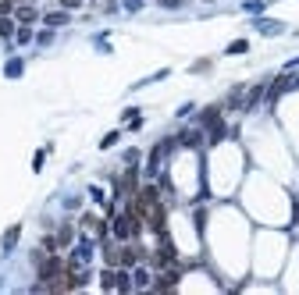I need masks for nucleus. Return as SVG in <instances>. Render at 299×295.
I'll use <instances>...</instances> for the list:
<instances>
[{
	"mask_svg": "<svg viewBox=\"0 0 299 295\" xmlns=\"http://www.w3.org/2000/svg\"><path fill=\"white\" fill-rule=\"evenodd\" d=\"M139 231H142V221L139 217H132L128 210L114 221V235H118V242H128V238H139Z\"/></svg>",
	"mask_w": 299,
	"mask_h": 295,
	"instance_id": "1",
	"label": "nucleus"
},
{
	"mask_svg": "<svg viewBox=\"0 0 299 295\" xmlns=\"http://www.w3.org/2000/svg\"><path fill=\"white\" fill-rule=\"evenodd\" d=\"M36 267H40V281H54V277H61V274H64L68 260H61V256H47V260H40Z\"/></svg>",
	"mask_w": 299,
	"mask_h": 295,
	"instance_id": "2",
	"label": "nucleus"
},
{
	"mask_svg": "<svg viewBox=\"0 0 299 295\" xmlns=\"http://www.w3.org/2000/svg\"><path fill=\"white\" fill-rule=\"evenodd\" d=\"M118 192H121V196H135V192H139V175H135V171H125V178L118 182Z\"/></svg>",
	"mask_w": 299,
	"mask_h": 295,
	"instance_id": "3",
	"label": "nucleus"
},
{
	"mask_svg": "<svg viewBox=\"0 0 299 295\" xmlns=\"http://www.w3.org/2000/svg\"><path fill=\"white\" fill-rule=\"evenodd\" d=\"M71 235H75V231H71V224H64V228H61V235H57V245H71Z\"/></svg>",
	"mask_w": 299,
	"mask_h": 295,
	"instance_id": "4",
	"label": "nucleus"
},
{
	"mask_svg": "<svg viewBox=\"0 0 299 295\" xmlns=\"http://www.w3.org/2000/svg\"><path fill=\"white\" fill-rule=\"evenodd\" d=\"M103 256H107V267H118V249L114 245H103Z\"/></svg>",
	"mask_w": 299,
	"mask_h": 295,
	"instance_id": "5",
	"label": "nucleus"
},
{
	"mask_svg": "<svg viewBox=\"0 0 299 295\" xmlns=\"http://www.w3.org/2000/svg\"><path fill=\"white\" fill-rule=\"evenodd\" d=\"M0 36H15V22L11 18H0Z\"/></svg>",
	"mask_w": 299,
	"mask_h": 295,
	"instance_id": "6",
	"label": "nucleus"
},
{
	"mask_svg": "<svg viewBox=\"0 0 299 295\" xmlns=\"http://www.w3.org/2000/svg\"><path fill=\"white\" fill-rule=\"evenodd\" d=\"M18 18L22 22H36V8H18Z\"/></svg>",
	"mask_w": 299,
	"mask_h": 295,
	"instance_id": "7",
	"label": "nucleus"
},
{
	"mask_svg": "<svg viewBox=\"0 0 299 295\" xmlns=\"http://www.w3.org/2000/svg\"><path fill=\"white\" fill-rule=\"evenodd\" d=\"M18 235H22V228H18V224H15V228H8V235H4V245H15V238H18Z\"/></svg>",
	"mask_w": 299,
	"mask_h": 295,
	"instance_id": "8",
	"label": "nucleus"
},
{
	"mask_svg": "<svg viewBox=\"0 0 299 295\" xmlns=\"http://www.w3.org/2000/svg\"><path fill=\"white\" fill-rule=\"evenodd\" d=\"M15 11V0H0V18H8Z\"/></svg>",
	"mask_w": 299,
	"mask_h": 295,
	"instance_id": "9",
	"label": "nucleus"
},
{
	"mask_svg": "<svg viewBox=\"0 0 299 295\" xmlns=\"http://www.w3.org/2000/svg\"><path fill=\"white\" fill-rule=\"evenodd\" d=\"M47 22H50V25H61V22H68V15L57 11V15H47Z\"/></svg>",
	"mask_w": 299,
	"mask_h": 295,
	"instance_id": "10",
	"label": "nucleus"
},
{
	"mask_svg": "<svg viewBox=\"0 0 299 295\" xmlns=\"http://www.w3.org/2000/svg\"><path fill=\"white\" fill-rule=\"evenodd\" d=\"M54 249H57V238L47 235V238H43V252H54Z\"/></svg>",
	"mask_w": 299,
	"mask_h": 295,
	"instance_id": "11",
	"label": "nucleus"
},
{
	"mask_svg": "<svg viewBox=\"0 0 299 295\" xmlns=\"http://www.w3.org/2000/svg\"><path fill=\"white\" fill-rule=\"evenodd\" d=\"M118 288H121V291H128V288H132V281H128V274H125V270L118 274Z\"/></svg>",
	"mask_w": 299,
	"mask_h": 295,
	"instance_id": "12",
	"label": "nucleus"
},
{
	"mask_svg": "<svg viewBox=\"0 0 299 295\" xmlns=\"http://www.w3.org/2000/svg\"><path fill=\"white\" fill-rule=\"evenodd\" d=\"M246 47H249V43H246V39H239V43H232V47H228V54H242Z\"/></svg>",
	"mask_w": 299,
	"mask_h": 295,
	"instance_id": "13",
	"label": "nucleus"
},
{
	"mask_svg": "<svg viewBox=\"0 0 299 295\" xmlns=\"http://www.w3.org/2000/svg\"><path fill=\"white\" fill-rule=\"evenodd\" d=\"M79 4H82V0H61V8H68V11H71V8H79Z\"/></svg>",
	"mask_w": 299,
	"mask_h": 295,
	"instance_id": "14",
	"label": "nucleus"
},
{
	"mask_svg": "<svg viewBox=\"0 0 299 295\" xmlns=\"http://www.w3.org/2000/svg\"><path fill=\"white\" fill-rule=\"evenodd\" d=\"M161 4H164V8H178V0H161Z\"/></svg>",
	"mask_w": 299,
	"mask_h": 295,
	"instance_id": "15",
	"label": "nucleus"
}]
</instances>
